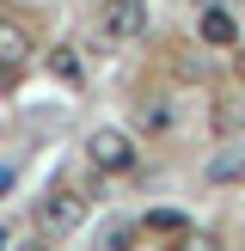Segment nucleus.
<instances>
[{
  "label": "nucleus",
  "mask_w": 245,
  "mask_h": 251,
  "mask_svg": "<svg viewBox=\"0 0 245 251\" xmlns=\"http://www.w3.org/2000/svg\"><path fill=\"white\" fill-rule=\"evenodd\" d=\"M196 37H202L208 49H239V19H233L227 6H215V0H208V6L196 12Z\"/></svg>",
  "instance_id": "obj_4"
},
{
  "label": "nucleus",
  "mask_w": 245,
  "mask_h": 251,
  "mask_svg": "<svg viewBox=\"0 0 245 251\" xmlns=\"http://www.w3.org/2000/svg\"><path fill=\"white\" fill-rule=\"evenodd\" d=\"M98 31H104V43H135L147 31V0H104L98 6Z\"/></svg>",
  "instance_id": "obj_3"
},
{
  "label": "nucleus",
  "mask_w": 245,
  "mask_h": 251,
  "mask_svg": "<svg viewBox=\"0 0 245 251\" xmlns=\"http://www.w3.org/2000/svg\"><path fill=\"white\" fill-rule=\"evenodd\" d=\"M245 178V147H220V153H208V184H239Z\"/></svg>",
  "instance_id": "obj_8"
},
{
  "label": "nucleus",
  "mask_w": 245,
  "mask_h": 251,
  "mask_svg": "<svg viewBox=\"0 0 245 251\" xmlns=\"http://www.w3.org/2000/svg\"><path fill=\"white\" fill-rule=\"evenodd\" d=\"M31 61V31L19 19H0V74H19Z\"/></svg>",
  "instance_id": "obj_5"
},
{
  "label": "nucleus",
  "mask_w": 245,
  "mask_h": 251,
  "mask_svg": "<svg viewBox=\"0 0 245 251\" xmlns=\"http://www.w3.org/2000/svg\"><path fill=\"white\" fill-rule=\"evenodd\" d=\"M141 233H147V239H178V245H184L190 221H184L178 208H153V215H141Z\"/></svg>",
  "instance_id": "obj_7"
},
{
  "label": "nucleus",
  "mask_w": 245,
  "mask_h": 251,
  "mask_svg": "<svg viewBox=\"0 0 245 251\" xmlns=\"http://www.w3.org/2000/svg\"><path fill=\"white\" fill-rule=\"evenodd\" d=\"M141 129H147V135H172V129H178L172 98H147V104H141Z\"/></svg>",
  "instance_id": "obj_10"
},
{
  "label": "nucleus",
  "mask_w": 245,
  "mask_h": 251,
  "mask_svg": "<svg viewBox=\"0 0 245 251\" xmlns=\"http://www.w3.org/2000/svg\"><path fill=\"white\" fill-rule=\"evenodd\" d=\"M86 166L104 172V178H122V172L141 166V147H135L129 129H117V123H98L92 135H86Z\"/></svg>",
  "instance_id": "obj_2"
},
{
  "label": "nucleus",
  "mask_w": 245,
  "mask_h": 251,
  "mask_svg": "<svg viewBox=\"0 0 245 251\" xmlns=\"http://www.w3.org/2000/svg\"><path fill=\"white\" fill-rule=\"evenodd\" d=\"M86 215H92V202H86L80 184H49L43 202H37V233L43 239H74L86 227Z\"/></svg>",
  "instance_id": "obj_1"
},
{
  "label": "nucleus",
  "mask_w": 245,
  "mask_h": 251,
  "mask_svg": "<svg viewBox=\"0 0 245 251\" xmlns=\"http://www.w3.org/2000/svg\"><path fill=\"white\" fill-rule=\"evenodd\" d=\"M19 245V227H0V251H12Z\"/></svg>",
  "instance_id": "obj_11"
},
{
  "label": "nucleus",
  "mask_w": 245,
  "mask_h": 251,
  "mask_svg": "<svg viewBox=\"0 0 245 251\" xmlns=\"http://www.w3.org/2000/svg\"><path fill=\"white\" fill-rule=\"evenodd\" d=\"M233 68H239V86H245V49H239V55H233Z\"/></svg>",
  "instance_id": "obj_12"
},
{
  "label": "nucleus",
  "mask_w": 245,
  "mask_h": 251,
  "mask_svg": "<svg viewBox=\"0 0 245 251\" xmlns=\"http://www.w3.org/2000/svg\"><path fill=\"white\" fill-rule=\"evenodd\" d=\"M208 123L220 135H245V98H215L208 104Z\"/></svg>",
  "instance_id": "obj_9"
},
{
  "label": "nucleus",
  "mask_w": 245,
  "mask_h": 251,
  "mask_svg": "<svg viewBox=\"0 0 245 251\" xmlns=\"http://www.w3.org/2000/svg\"><path fill=\"white\" fill-rule=\"evenodd\" d=\"M43 68H49V80H61V86H86V55H80V43H55L43 55Z\"/></svg>",
  "instance_id": "obj_6"
}]
</instances>
